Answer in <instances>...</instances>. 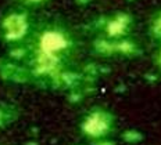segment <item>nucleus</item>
<instances>
[{"instance_id":"obj_1","label":"nucleus","mask_w":161,"mask_h":145,"mask_svg":"<svg viewBox=\"0 0 161 145\" xmlns=\"http://www.w3.org/2000/svg\"><path fill=\"white\" fill-rule=\"evenodd\" d=\"M4 29L7 33V38L10 39H18L25 33L26 23L25 19L19 15H11L6 19L4 22Z\"/></svg>"},{"instance_id":"obj_2","label":"nucleus","mask_w":161,"mask_h":145,"mask_svg":"<svg viewBox=\"0 0 161 145\" xmlns=\"http://www.w3.org/2000/svg\"><path fill=\"white\" fill-rule=\"evenodd\" d=\"M43 46L46 47L47 51H54V50L64 46V40L57 35H47L46 39L43 40Z\"/></svg>"},{"instance_id":"obj_3","label":"nucleus","mask_w":161,"mask_h":145,"mask_svg":"<svg viewBox=\"0 0 161 145\" xmlns=\"http://www.w3.org/2000/svg\"><path fill=\"white\" fill-rule=\"evenodd\" d=\"M154 32H156L157 35H161V17L156 21V23H154Z\"/></svg>"}]
</instances>
